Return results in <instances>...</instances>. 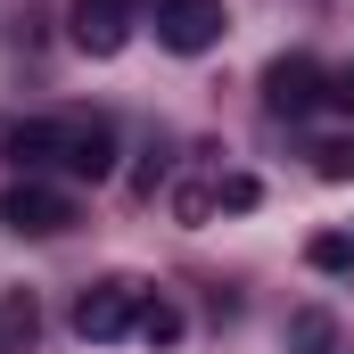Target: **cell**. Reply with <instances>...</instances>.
I'll return each instance as SVG.
<instances>
[{"mask_svg": "<svg viewBox=\"0 0 354 354\" xmlns=\"http://www.w3.org/2000/svg\"><path fill=\"white\" fill-rule=\"evenodd\" d=\"M0 149L33 174V165H58L75 181H107L115 174V124L107 115H33V124H8Z\"/></svg>", "mask_w": 354, "mask_h": 354, "instance_id": "1", "label": "cell"}, {"mask_svg": "<svg viewBox=\"0 0 354 354\" xmlns=\"http://www.w3.org/2000/svg\"><path fill=\"white\" fill-rule=\"evenodd\" d=\"M140 280H91L83 297H75V338L91 346H107V338H132V322H140Z\"/></svg>", "mask_w": 354, "mask_h": 354, "instance_id": "2", "label": "cell"}, {"mask_svg": "<svg viewBox=\"0 0 354 354\" xmlns=\"http://www.w3.org/2000/svg\"><path fill=\"white\" fill-rule=\"evenodd\" d=\"M0 223H8V231H25V239H58V231L75 223V198L25 174V181H8V189H0Z\"/></svg>", "mask_w": 354, "mask_h": 354, "instance_id": "3", "label": "cell"}, {"mask_svg": "<svg viewBox=\"0 0 354 354\" xmlns=\"http://www.w3.org/2000/svg\"><path fill=\"white\" fill-rule=\"evenodd\" d=\"M223 0H157V41L174 50V58H198V50H214L223 41Z\"/></svg>", "mask_w": 354, "mask_h": 354, "instance_id": "4", "label": "cell"}, {"mask_svg": "<svg viewBox=\"0 0 354 354\" xmlns=\"http://www.w3.org/2000/svg\"><path fill=\"white\" fill-rule=\"evenodd\" d=\"M322 99H330V75H322L305 50H297V58H272V66H264V107H272V115H313Z\"/></svg>", "mask_w": 354, "mask_h": 354, "instance_id": "5", "label": "cell"}, {"mask_svg": "<svg viewBox=\"0 0 354 354\" xmlns=\"http://www.w3.org/2000/svg\"><path fill=\"white\" fill-rule=\"evenodd\" d=\"M132 25H140V0H75V41L91 58H115L132 41Z\"/></svg>", "mask_w": 354, "mask_h": 354, "instance_id": "6", "label": "cell"}, {"mask_svg": "<svg viewBox=\"0 0 354 354\" xmlns=\"http://www.w3.org/2000/svg\"><path fill=\"white\" fill-rule=\"evenodd\" d=\"M33 330H41L33 288H0V354H25V346H33Z\"/></svg>", "mask_w": 354, "mask_h": 354, "instance_id": "7", "label": "cell"}, {"mask_svg": "<svg viewBox=\"0 0 354 354\" xmlns=\"http://www.w3.org/2000/svg\"><path fill=\"white\" fill-rule=\"evenodd\" d=\"M132 338H140V346H174V338H181V305H174V297H140Z\"/></svg>", "mask_w": 354, "mask_h": 354, "instance_id": "8", "label": "cell"}, {"mask_svg": "<svg viewBox=\"0 0 354 354\" xmlns=\"http://www.w3.org/2000/svg\"><path fill=\"white\" fill-rule=\"evenodd\" d=\"M330 338H338V330H330V313H313V305L288 322V346H297V354H330Z\"/></svg>", "mask_w": 354, "mask_h": 354, "instance_id": "9", "label": "cell"}, {"mask_svg": "<svg viewBox=\"0 0 354 354\" xmlns=\"http://www.w3.org/2000/svg\"><path fill=\"white\" fill-rule=\"evenodd\" d=\"M313 165H322L330 181H346V174H354V140H322V149H313Z\"/></svg>", "mask_w": 354, "mask_h": 354, "instance_id": "10", "label": "cell"}, {"mask_svg": "<svg viewBox=\"0 0 354 354\" xmlns=\"http://www.w3.org/2000/svg\"><path fill=\"white\" fill-rule=\"evenodd\" d=\"M313 264H322V272H346L354 264V239H313Z\"/></svg>", "mask_w": 354, "mask_h": 354, "instance_id": "11", "label": "cell"}, {"mask_svg": "<svg viewBox=\"0 0 354 354\" xmlns=\"http://www.w3.org/2000/svg\"><path fill=\"white\" fill-rule=\"evenodd\" d=\"M330 99H338V107H354V66L338 75V83H330Z\"/></svg>", "mask_w": 354, "mask_h": 354, "instance_id": "12", "label": "cell"}]
</instances>
